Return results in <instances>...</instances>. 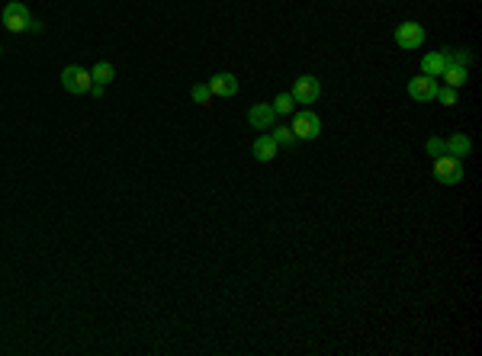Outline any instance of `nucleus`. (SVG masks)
I'll return each mask as SVG.
<instances>
[{"label":"nucleus","mask_w":482,"mask_h":356,"mask_svg":"<svg viewBox=\"0 0 482 356\" xmlns=\"http://www.w3.org/2000/svg\"><path fill=\"white\" fill-rule=\"evenodd\" d=\"M62 87L68 93H74V97H81V93H91L93 77H91V71L81 68V64H68V68L62 71Z\"/></svg>","instance_id":"obj_1"},{"label":"nucleus","mask_w":482,"mask_h":356,"mask_svg":"<svg viewBox=\"0 0 482 356\" xmlns=\"http://www.w3.org/2000/svg\"><path fill=\"white\" fill-rule=\"evenodd\" d=\"M434 180L447 183V186L460 183L463 180V158H454V154H440V158H434Z\"/></svg>","instance_id":"obj_2"},{"label":"nucleus","mask_w":482,"mask_h":356,"mask_svg":"<svg viewBox=\"0 0 482 356\" xmlns=\"http://www.w3.org/2000/svg\"><path fill=\"white\" fill-rule=\"evenodd\" d=\"M293 135H296V141H312V138H319L321 135V119L315 116L312 109H302V112H296L293 116Z\"/></svg>","instance_id":"obj_3"},{"label":"nucleus","mask_w":482,"mask_h":356,"mask_svg":"<svg viewBox=\"0 0 482 356\" xmlns=\"http://www.w3.org/2000/svg\"><path fill=\"white\" fill-rule=\"evenodd\" d=\"M421 42H425V26H421V23L408 20V23H398L396 26V45L398 49L412 52V49H421Z\"/></svg>","instance_id":"obj_4"},{"label":"nucleus","mask_w":482,"mask_h":356,"mask_svg":"<svg viewBox=\"0 0 482 356\" xmlns=\"http://www.w3.org/2000/svg\"><path fill=\"white\" fill-rule=\"evenodd\" d=\"M29 23H33V16H29V10L23 7L20 0H10L7 7H4V26L10 32H23V29H29Z\"/></svg>","instance_id":"obj_5"},{"label":"nucleus","mask_w":482,"mask_h":356,"mask_svg":"<svg viewBox=\"0 0 482 356\" xmlns=\"http://www.w3.org/2000/svg\"><path fill=\"white\" fill-rule=\"evenodd\" d=\"M434 93H437V77L421 74V77H412V81H408V97L418 100V103H431Z\"/></svg>","instance_id":"obj_6"},{"label":"nucleus","mask_w":482,"mask_h":356,"mask_svg":"<svg viewBox=\"0 0 482 356\" xmlns=\"http://www.w3.org/2000/svg\"><path fill=\"white\" fill-rule=\"evenodd\" d=\"M319 93H321V84L315 81L312 74L296 77V84H293V100H296V103H315V100H319Z\"/></svg>","instance_id":"obj_7"},{"label":"nucleus","mask_w":482,"mask_h":356,"mask_svg":"<svg viewBox=\"0 0 482 356\" xmlns=\"http://www.w3.org/2000/svg\"><path fill=\"white\" fill-rule=\"evenodd\" d=\"M206 87L212 90V97H225V100L238 93V81H235V74H229V71H219V74H212Z\"/></svg>","instance_id":"obj_8"},{"label":"nucleus","mask_w":482,"mask_h":356,"mask_svg":"<svg viewBox=\"0 0 482 356\" xmlns=\"http://www.w3.org/2000/svg\"><path fill=\"white\" fill-rule=\"evenodd\" d=\"M273 119H277V112H273L270 103H258L248 109V122L254 129H273Z\"/></svg>","instance_id":"obj_9"},{"label":"nucleus","mask_w":482,"mask_h":356,"mask_svg":"<svg viewBox=\"0 0 482 356\" xmlns=\"http://www.w3.org/2000/svg\"><path fill=\"white\" fill-rule=\"evenodd\" d=\"M447 68V52H431V55L421 58V74L428 77H440Z\"/></svg>","instance_id":"obj_10"},{"label":"nucleus","mask_w":482,"mask_h":356,"mask_svg":"<svg viewBox=\"0 0 482 356\" xmlns=\"http://www.w3.org/2000/svg\"><path fill=\"white\" fill-rule=\"evenodd\" d=\"M251 151H254V158H258V161H264V164H267V161H273V158H277L280 145L270 138V135H258V141H254Z\"/></svg>","instance_id":"obj_11"},{"label":"nucleus","mask_w":482,"mask_h":356,"mask_svg":"<svg viewBox=\"0 0 482 356\" xmlns=\"http://www.w3.org/2000/svg\"><path fill=\"white\" fill-rule=\"evenodd\" d=\"M444 145H447V154H454V158H466L469 154V148H473V141L466 138V135H450L447 141H444Z\"/></svg>","instance_id":"obj_12"},{"label":"nucleus","mask_w":482,"mask_h":356,"mask_svg":"<svg viewBox=\"0 0 482 356\" xmlns=\"http://www.w3.org/2000/svg\"><path fill=\"white\" fill-rule=\"evenodd\" d=\"M440 77L447 81V87H454V90H457V87L466 84V68H463V64H447Z\"/></svg>","instance_id":"obj_13"},{"label":"nucleus","mask_w":482,"mask_h":356,"mask_svg":"<svg viewBox=\"0 0 482 356\" xmlns=\"http://www.w3.org/2000/svg\"><path fill=\"white\" fill-rule=\"evenodd\" d=\"M91 77H93V84H113V77H116V68H113L110 61H100L91 68Z\"/></svg>","instance_id":"obj_14"},{"label":"nucleus","mask_w":482,"mask_h":356,"mask_svg":"<svg viewBox=\"0 0 482 356\" xmlns=\"http://www.w3.org/2000/svg\"><path fill=\"white\" fill-rule=\"evenodd\" d=\"M273 112L277 116H293V109H296V100H293V93H280L277 100H273Z\"/></svg>","instance_id":"obj_15"},{"label":"nucleus","mask_w":482,"mask_h":356,"mask_svg":"<svg viewBox=\"0 0 482 356\" xmlns=\"http://www.w3.org/2000/svg\"><path fill=\"white\" fill-rule=\"evenodd\" d=\"M270 138L277 141L280 148H289V145H296V135H293V129H289V126H280V129H273V132H270Z\"/></svg>","instance_id":"obj_16"},{"label":"nucleus","mask_w":482,"mask_h":356,"mask_svg":"<svg viewBox=\"0 0 482 356\" xmlns=\"http://www.w3.org/2000/svg\"><path fill=\"white\" fill-rule=\"evenodd\" d=\"M190 97H193V103H200V106H210V100H212V90L206 84H196L193 90H190Z\"/></svg>","instance_id":"obj_17"},{"label":"nucleus","mask_w":482,"mask_h":356,"mask_svg":"<svg viewBox=\"0 0 482 356\" xmlns=\"http://www.w3.org/2000/svg\"><path fill=\"white\" fill-rule=\"evenodd\" d=\"M434 100H440L444 106H457V90H454V87H437Z\"/></svg>","instance_id":"obj_18"},{"label":"nucleus","mask_w":482,"mask_h":356,"mask_svg":"<svg viewBox=\"0 0 482 356\" xmlns=\"http://www.w3.org/2000/svg\"><path fill=\"white\" fill-rule=\"evenodd\" d=\"M428 154H431V158H440V154H447V145H444V138L431 135V138H428Z\"/></svg>","instance_id":"obj_19"},{"label":"nucleus","mask_w":482,"mask_h":356,"mask_svg":"<svg viewBox=\"0 0 482 356\" xmlns=\"http://www.w3.org/2000/svg\"><path fill=\"white\" fill-rule=\"evenodd\" d=\"M91 93L100 100V97H103V84H93V87H91Z\"/></svg>","instance_id":"obj_20"},{"label":"nucleus","mask_w":482,"mask_h":356,"mask_svg":"<svg viewBox=\"0 0 482 356\" xmlns=\"http://www.w3.org/2000/svg\"><path fill=\"white\" fill-rule=\"evenodd\" d=\"M0 55H4V45H0Z\"/></svg>","instance_id":"obj_21"}]
</instances>
